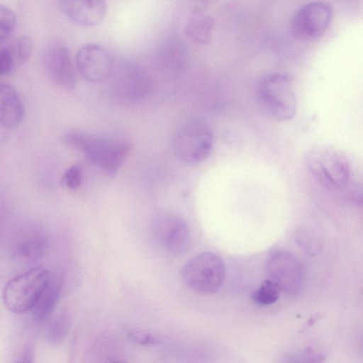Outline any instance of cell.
<instances>
[{
  "instance_id": "cell-1",
  "label": "cell",
  "mask_w": 363,
  "mask_h": 363,
  "mask_svg": "<svg viewBox=\"0 0 363 363\" xmlns=\"http://www.w3.org/2000/svg\"><path fill=\"white\" fill-rule=\"evenodd\" d=\"M63 138L69 147L110 174L116 173L122 166L130 148L125 141L76 129L68 130Z\"/></svg>"
},
{
  "instance_id": "cell-2",
  "label": "cell",
  "mask_w": 363,
  "mask_h": 363,
  "mask_svg": "<svg viewBox=\"0 0 363 363\" xmlns=\"http://www.w3.org/2000/svg\"><path fill=\"white\" fill-rule=\"evenodd\" d=\"M255 96L264 113L277 121H289L296 113L297 102L290 77L282 72H270L258 79Z\"/></svg>"
},
{
  "instance_id": "cell-3",
  "label": "cell",
  "mask_w": 363,
  "mask_h": 363,
  "mask_svg": "<svg viewBox=\"0 0 363 363\" xmlns=\"http://www.w3.org/2000/svg\"><path fill=\"white\" fill-rule=\"evenodd\" d=\"M306 164L318 182L328 189H339L348 182L350 164L347 155L329 145H317L308 151Z\"/></svg>"
},
{
  "instance_id": "cell-4",
  "label": "cell",
  "mask_w": 363,
  "mask_h": 363,
  "mask_svg": "<svg viewBox=\"0 0 363 363\" xmlns=\"http://www.w3.org/2000/svg\"><path fill=\"white\" fill-rule=\"evenodd\" d=\"M50 275L45 268L35 267L10 279L3 290L6 307L14 313L32 310L47 286Z\"/></svg>"
},
{
  "instance_id": "cell-5",
  "label": "cell",
  "mask_w": 363,
  "mask_h": 363,
  "mask_svg": "<svg viewBox=\"0 0 363 363\" xmlns=\"http://www.w3.org/2000/svg\"><path fill=\"white\" fill-rule=\"evenodd\" d=\"M213 134L210 126L201 119L186 123L175 133L172 147L176 156L189 164L205 160L213 145Z\"/></svg>"
},
{
  "instance_id": "cell-6",
  "label": "cell",
  "mask_w": 363,
  "mask_h": 363,
  "mask_svg": "<svg viewBox=\"0 0 363 363\" xmlns=\"http://www.w3.org/2000/svg\"><path fill=\"white\" fill-rule=\"evenodd\" d=\"M182 279L191 289L201 294H213L222 286L225 267L216 254L206 252L189 259L182 269Z\"/></svg>"
},
{
  "instance_id": "cell-7",
  "label": "cell",
  "mask_w": 363,
  "mask_h": 363,
  "mask_svg": "<svg viewBox=\"0 0 363 363\" xmlns=\"http://www.w3.org/2000/svg\"><path fill=\"white\" fill-rule=\"evenodd\" d=\"M333 13L330 4L325 1H314L304 4L293 16L291 23L293 35L302 41L319 38L328 30Z\"/></svg>"
},
{
  "instance_id": "cell-8",
  "label": "cell",
  "mask_w": 363,
  "mask_h": 363,
  "mask_svg": "<svg viewBox=\"0 0 363 363\" xmlns=\"http://www.w3.org/2000/svg\"><path fill=\"white\" fill-rule=\"evenodd\" d=\"M265 272L289 296H296L302 290L304 272L298 259L291 252L273 251L265 262Z\"/></svg>"
},
{
  "instance_id": "cell-9",
  "label": "cell",
  "mask_w": 363,
  "mask_h": 363,
  "mask_svg": "<svg viewBox=\"0 0 363 363\" xmlns=\"http://www.w3.org/2000/svg\"><path fill=\"white\" fill-rule=\"evenodd\" d=\"M157 244L173 255H181L190 245V233L185 221L179 216L164 213L157 215L152 225Z\"/></svg>"
},
{
  "instance_id": "cell-10",
  "label": "cell",
  "mask_w": 363,
  "mask_h": 363,
  "mask_svg": "<svg viewBox=\"0 0 363 363\" xmlns=\"http://www.w3.org/2000/svg\"><path fill=\"white\" fill-rule=\"evenodd\" d=\"M76 67L88 82L101 83L108 79L114 70L110 53L102 46L89 43L83 45L76 56Z\"/></svg>"
},
{
  "instance_id": "cell-11",
  "label": "cell",
  "mask_w": 363,
  "mask_h": 363,
  "mask_svg": "<svg viewBox=\"0 0 363 363\" xmlns=\"http://www.w3.org/2000/svg\"><path fill=\"white\" fill-rule=\"evenodd\" d=\"M47 74L57 86L67 90L74 89L77 84V72L69 49L61 44L48 47L43 55Z\"/></svg>"
},
{
  "instance_id": "cell-12",
  "label": "cell",
  "mask_w": 363,
  "mask_h": 363,
  "mask_svg": "<svg viewBox=\"0 0 363 363\" xmlns=\"http://www.w3.org/2000/svg\"><path fill=\"white\" fill-rule=\"evenodd\" d=\"M114 86L118 94L129 101L145 97L152 89L151 79L139 65L124 62L113 70Z\"/></svg>"
},
{
  "instance_id": "cell-13",
  "label": "cell",
  "mask_w": 363,
  "mask_h": 363,
  "mask_svg": "<svg viewBox=\"0 0 363 363\" xmlns=\"http://www.w3.org/2000/svg\"><path fill=\"white\" fill-rule=\"evenodd\" d=\"M60 7L72 22L86 27L100 24L108 11V4L102 0L60 1Z\"/></svg>"
},
{
  "instance_id": "cell-14",
  "label": "cell",
  "mask_w": 363,
  "mask_h": 363,
  "mask_svg": "<svg viewBox=\"0 0 363 363\" xmlns=\"http://www.w3.org/2000/svg\"><path fill=\"white\" fill-rule=\"evenodd\" d=\"M48 240L40 228H31L21 232L12 245V254L18 262H38L46 252Z\"/></svg>"
},
{
  "instance_id": "cell-15",
  "label": "cell",
  "mask_w": 363,
  "mask_h": 363,
  "mask_svg": "<svg viewBox=\"0 0 363 363\" xmlns=\"http://www.w3.org/2000/svg\"><path fill=\"white\" fill-rule=\"evenodd\" d=\"M23 116V104L16 90L9 84L0 82V127L16 128Z\"/></svg>"
},
{
  "instance_id": "cell-16",
  "label": "cell",
  "mask_w": 363,
  "mask_h": 363,
  "mask_svg": "<svg viewBox=\"0 0 363 363\" xmlns=\"http://www.w3.org/2000/svg\"><path fill=\"white\" fill-rule=\"evenodd\" d=\"M213 28L212 17L202 8L196 6L189 13L184 31L192 41L206 45L211 40Z\"/></svg>"
},
{
  "instance_id": "cell-17",
  "label": "cell",
  "mask_w": 363,
  "mask_h": 363,
  "mask_svg": "<svg viewBox=\"0 0 363 363\" xmlns=\"http://www.w3.org/2000/svg\"><path fill=\"white\" fill-rule=\"evenodd\" d=\"M62 281L59 275H50V280L32 309L33 317L43 321L50 317L60 297Z\"/></svg>"
},
{
  "instance_id": "cell-18",
  "label": "cell",
  "mask_w": 363,
  "mask_h": 363,
  "mask_svg": "<svg viewBox=\"0 0 363 363\" xmlns=\"http://www.w3.org/2000/svg\"><path fill=\"white\" fill-rule=\"evenodd\" d=\"M295 239L299 247L310 256H316L323 248L320 237L310 228L299 227L296 231Z\"/></svg>"
},
{
  "instance_id": "cell-19",
  "label": "cell",
  "mask_w": 363,
  "mask_h": 363,
  "mask_svg": "<svg viewBox=\"0 0 363 363\" xmlns=\"http://www.w3.org/2000/svg\"><path fill=\"white\" fill-rule=\"evenodd\" d=\"M281 292L277 284L267 279L254 291L252 299L259 306H269L279 299Z\"/></svg>"
},
{
  "instance_id": "cell-20",
  "label": "cell",
  "mask_w": 363,
  "mask_h": 363,
  "mask_svg": "<svg viewBox=\"0 0 363 363\" xmlns=\"http://www.w3.org/2000/svg\"><path fill=\"white\" fill-rule=\"evenodd\" d=\"M325 354L315 348L305 347L285 355L279 363H324Z\"/></svg>"
},
{
  "instance_id": "cell-21",
  "label": "cell",
  "mask_w": 363,
  "mask_h": 363,
  "mask_svg": "<svg viewBox=\"0 0 363 363\" xmlns=\"http://www.w3.org/2000/svg\"><path fill=\"white\" fill-rule=\"evenodd\" d=\"M16 25L15 13L9 7L0 4V45L11 36Z\"/></svg>"
},
{
  "instance_id": "cell-22",
  "label": "cell",
  "mask_w": 363,
  "mask_h": 363,
  "mask_svg": "<svg viewBox=\"0 0 363 363\" xmlns=\"http://www.w3.org/2000/svg\"><path fill=\"white\" fill-rule=\"evenodd\" d=\"M69 327V320L66 315H60L55 317L49 324L48 337L52 342H58L63 340Z\"/></svg>"
},
{
  "instance_id": "cell-23",
  "label": "cell",
  "mask_w": 363,
  "mask_h": 363,
  "mask_svg": "<svg viewBox=\"0 0 363 363\" xmlns=\"http://www.w3.org/2000/svg\"><path fill=\"white\" fill-rule=\"evenodd\" d=\"M128 338L133 342L143 346H154L160 343V338L152 333L147 330L129 328L126 330Z\"/></svg>"
},
{
  "instance_id": "cell-24",
  "label": "cell",
  "mask_w": 363,
  "mask_h": 363,
  "mask_svg": "<svg viewBox=\"0 0 363 363\" xmlns=\"http://www.w3.org/2000/svg\"><path fill=\"white\" fill-rule=\"evenodd\" d=\"M15 61L22 63L26 62L31 55L33 44L28 36H21L11 47Z\"/></svg>"
},
{
  "instance_id": "cell-25",
  "label": "cell",
  "mask_w": 363,
  "mask_h": 363,
  "mask_svg": "<svg viewBox=\"0 0 363 363\" xmlns=\"http://www.w3.org/2000/svg\"><path fill=\"white\" fill-rule=\"evenodd\" d=\"M82 181V169L79 165L74 164L69 167L62 177V184L72 190H77Z\"/></svg>"
},
{
  "instance_id": "cell-26",
  "label": "cell",
  "mask_w": 363,
  "mask_h": 363,
  "mask_svg": "<svg viewBox=\"0 0 363 363\" xmlns=\"http://www.w3.org/2000/svg\"><path fill=\"white\" fill-rule=\"evenodd\" d=\"M15 59L11 48L0 49V76H5L11 72Z\"/></svg>"
},
{
  "instance_id": "cell-27",
  "label": "cell",
  "mask_w": 363,
  "mask_h": 363,
  "mask_svg": "<svg viewBox=\"0 0 363 363\" xmlns=\"http://www.w3.org/2000/svg\"><path fill=\"white\" fill-rule=\"evenodd\" d=\"M169 50L170 51L169 53L164 52V62L162 64L166 67L169 69L177 68L179 65L178 62L182 57L181 50L177 46L172 47V45H169Z\"/></svg>"
},
{
  "instance_id": "cell-28",
  "label": "cell",
  "mask_w": 363,
  "mask_h": 363,
  "mask_svg": "<svg viewBox=\"0 0 363 363\" xmlns=\"http://www.w3.org/2000/svg\"><path fill=\"white\" fill-rule=\"evenodd\" d=\"M16 363H33V354L30 351H25L19 357Z\"/></svg>"
},
{
  "instance_id": "cell-29",
  "label": "cell",
  "mask_w": 363,
  "mask_h": 363,
  "mask_svg": "<svg viewBox=\"0 0 363 363\" xmlns=\"http://www.w3.org/2000/svg\"><path fill=\"white\" fill-rule=\"evenodd\" d=\"M105 363H127V362L122 361V360L116 359L114 358H109L106 360Z\"/></svg>"
}]
</instances>
